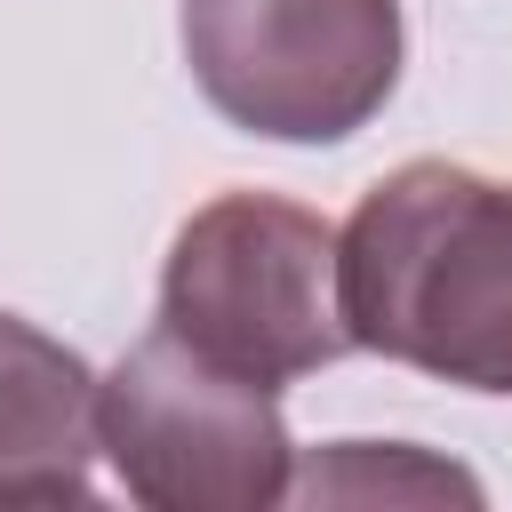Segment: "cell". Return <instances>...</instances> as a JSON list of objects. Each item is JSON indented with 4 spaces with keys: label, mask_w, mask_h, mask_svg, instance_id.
I'll use <instances>...</instances> for the list:
<instances>
[{
    "label": "cell",
    "mask_w": 512,
    "mask_h": 512,
    "mask_svg": "<svg viewBox=\"0 0 512 512\" xmlns=\"http://www.w3.org/2000/svg\"><path fill=\"white\" fill-rule=\"evenodd\" d=\"M96 456L152 512H264L296 488L280 392L224 376L168 328L96 376Z\"/></svg>",
    "instance_id": "obj_3"
},
{
    "label": "cell",
    "mask_w": 512,
    "mask_h": 512,
    "mask_svg": "<svg viewBox=\"0 0 512 512\" xmlns=\"http://www.w3.org/2000/svg\"><path fill=\"white\" fill-rule=\"evenodd\" d=\"M352 352H384L464 392H512V184L408 160L336 232Z\"/></svg>",
    "instance_id": "obj_1"
},
{
    "label": "cell",
    "mask_w": 512,
    "mask_h": 512,
    "mask_svg": "<svg viewBox=\"0 0 512 512\" xmlns=\"http://www.w3.org/2000/svg\"><path fill=\"white\" fill-rule=\"evenodd\" d=\"M160 328L264 392L352 352L336 296V224L280 192H224L184 216L160 264Z\"/></svg>",
    "instance_id": "obj_2"
},
{
    "label": "cell",
    "mask_w": 512,
    "mask_h": 512,
    "mask_svg": "<svg viewBox=\"0 0 512 512\" xmlns=\"http://www.w3.org/2000/svg\"><path fill=\"white\" fill-rule=\"evenodd\" d=\"M96 376L48 328L0 312V512L96 496Z\"/></svg>",
    "instance_id": "obj_5"
},
{
    "label": "cell",
    "mask_w": 512,
    "mask_h": 512,
    "mask_svg": "<svg viewBox=\"0 0 512 512\" xmlns=\"http://www.w3.org/2000/svg\"><path fill=\"white\" fill-rule=\"evenodd\" d=\"M200 96L272 144H344L400 88V0H184Z\"/></svg>",
    "instance_id": "obj_4"
},
{
    "label": "cell",
    "mask_w": 512,
    "mask_h": 512,
    "mask_svg": "<svg viewBox=\"0 0 512 512\" xmlns=\"http://www.w3.org/2000/svg\"><path fill=\"white\" fill-rule=\"evenodd\" d=\"M400 480H408V488H424V496H464V504L480 496V488H472L456 464L440 472V464H416L408 448L376 456V440H344L336 456H320V464L304 472V496H312V504H320V496H392Z\"/></svg>",
    "instance_id": "obj_6"
}]
</instances>
